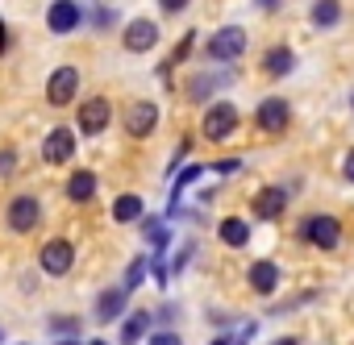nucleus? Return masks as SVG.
<instances>
[{
  "mask_svg": "<svg viewBox=\"0 0 354 345\" xmlns=\"http://www.w3.org/2000/svg\"><path fill=\"white\" fill-rule=\"evenodd\" d=\"M296 237L300 241H308V246H317V250H337L342 246V221L337 217H308L300 229H296Z\"/></svg>",
  "mask_w": 354,
  "mask_h": 345,
  "instance_id": "obj_4",
  "label": "nucleus"
},
{
  "mask_svg": "<svg viewBox=\"0 0 354 345\" xmlns=\"http://www.w3.org/2000/svg\"><path fill=\"white\" fill-rule=\"evenodd\" d=\"M213 170H217V175H238V170H242V158H221Z\"/></svg>",
  "mask_w": 354,
  "mask_h": 345,
  "instance_id": "obj_30",
  "label": "nucleus"
},
{
  "mask_svg": "<svg viewBox=\"0 0 354 345\" xmlns=\"http://www.w3.org/2000/svg\"><path fill=\"white\" fill-rule=\"evenodd\" d=\"M225 83H230V75H192L188 79V100L201 104V100L213 96V88H225Z\"/></svg>",
  "mask_w": 354,
  "mask_h": 345,
  "instance_id": "obj_22",
  "label": "nucleus"
},
{
  "mask_svg": "<svg viewBox=\"0 0 354 345\" xmlns=\"http://www.w3.org/2000/svg\"><path fill=\"white\" fill-rule=\"evenodd\" d=\"M259 67H263V75H267V79H283V75H292V71H296V50H292V46H283V42H279V46H267Z\"/></svg>",
  "mask_w": 354,
  "mask_h": 345,
  "instance_id": "obj_14",
  "label": "nucleus"
},
{
  "mask_svg": "<svg viewBox=\"0 0 354 345\" xmlns=\"http://www.w3.org/2000/svg\"><path fill=\"white\" fill-rule=\"evenodd\" d=\"M50 333H55V337H63V333H67V341H75V333H80V320H75V316H67V320L59 316V320H50Z\"/></svg>",
  "mask_w": 354,
  "mask_h": 345,
  "instance_id": "obj_26",
  "label": "nucleus"
},
{
  "mask_svg": "<svg viewBox=\"0 0 354 345\" xmlns=\"http://www.w3.org/2000/svg\"><path fill=\"white\" fill-rule=\"evenodd\" d=\"M188 5H192V0H158V9H162L167 17H175V13H184Z\"/></svg>",
  "mask_w": 354,
  "mask_h": 345,
  "instance_id": "obj_29",
  "label": "nucleus"
},
{
  "mask_svg": "<svg viewBox=\"0 0 354 345\" xmlns=\"http://www.w3.org/2000/svg\"><path fill=\"white\" fill-rule=\"evenodd\" d=\"M246 283H250L254 295H275V287H279V266H275L271 258H259V262L246 270Z\"/></svg>",
  "mask_w": 354,
  "mask_h": 345,
  "instance_id": "obj_17",
  "label": "nucleus"
},
{
  "mask_svg": "<svg viewBox=\"0 0 354 345\" xmlns=\"http://www.w3.org/2000/svg\"><path fill=\"white\" fill-rule=\"evenodd\" d=\"M238 125H242V117H238V108L230 100H213L205 108V117H201V133L209 141H230L238 133Z\"/></svg>",
  "mask_w": 354,
  "mask_h": 345,
  "instance_id": "obj_2",
  "label": "nucleus"
},
{
  "mask_svg": "<svg viewBox=\"0 0 354 345\" xmlns=\"http://www.w3.org/2000/svg\"><path fill=\"white\" fill-rule=\"evenodd\" d=\"M158 129V104L154 100H133L125 108V133L129 137H150Z\"/></svg>",
  "mask_w": 354,
  "mask_h": 345,
  "instance_id": "obj_12",
  "label": "nucleus"
},
{
  "mask_svg": "<svg viewBox=\"0 0 354 345\" xmlns=\"http://www.w3.org/2000/svg\"><path fill=\"white\" fill-rule=\"evenodd\" d=\"M92 345H109V341H104V337H96V341H92Z\"/></svg>",
  "mask_w": 354,
  "mask_h": 345,
  "instance_id": "obj_36",
  "label": "nucleus"
},
{
  "mask_svg": "<svg viewBox=\"0 0 354 345\" xmlns=\"http://www.w3.org/2000/svg\"><path fill=\"white\" fill-rule=\"evenodd\" d=\"M342 175H346V184H354V150H350L346 162H342Z\"/></svg>",
  "mask_w": 354,
  "mask_h": 345,
  "instance_id": "obj_31",
  "label": "nucleus"
},
{
  "mask_svg": "<svg viewBox=\"0 0 354 345\" xmlns=\"http://www.w3.org/2000/svg\"><path fill=\"white\" fill-rule=\"evenodd\" d=\"M146 345H184V337L175 333V328H158V333H150Z\"/></svg>",
  "mask_w": 354,
  "mask_h": 345,
  "instance_id": "obj_27",
  "label": "nucleus"
},
{
  "mask_svg": "<svg viewBox=\"0 0 354 345\" xmlns=\"http://www.w3.org/2000/svg\"><path fill=\"white\" fill-rule=\"evenodd\" d=\"M38 221H42V204H38V196H13L9 200V208H5V225H9V233H17V237H26V233H34L38 229Z\"/></svg>",
  "mask_w": 354,
  "mask_h": 345,
  "instance_id": "obj_3",
  "label": "nucleus"
},
{
  "mask_svg": "<svg viewBox=\"0 0 354 345\" xmlns=\"http://www.w3.org/2000/svg\"><path fill=\"white\" fill-rule=\"evenodd\" d=\"M213 345H230V337H217V341H213Z\"/></svg>",
  "mask_w": 354,
  "mask_h": 345,
  "instance_id": "obj_35",
  "label": "nucleus"
},
{
  "mask_svg": "<svg viewBox=\"0 0 354 345\" xmlns=\"http://www.w3.org/2000/svg\"><path fill=\"white\" fill-rule=\"evenodd\" d=\"M308 21H313L317 30H333V26L342 21V5H337V0H317L313 13H308Z\"/></svg>",
  "mask_w": 354,
  "mask_h": 345,
  "instance_id": "obj_23",
  "label": "nucleus"
},
{
  "mask_svg": "<svg viewBox=\"0 0 354 345\" xmlns=\"http://www.w3.org/2000/svg\"><path fill=\"white\" fill-rule=\"evenodd\" d=\"M271 345H300V337H279V341H271Z\"/></svg>",
  "mask_w": 354,
  "mask_h": 345,
  "instance_id": "obj_34",
  "label": "nucleus"
},
{
  "mask_svg": "<svg viewBox=\"0 0 354 345\" xmlns=\"http://www.w3.org/2000/svg\"><path fill=\"white\" fill-rule=\"evenodd\" d=\"M109 121H113L109 96H88V100L80 104V112H75V125H80V133H88V137H100V133L109 129Z\"/></svg>",
  "mask_w": 354,
  "mask_h": 345,
  "instance_id": "obj_6",
  "label": "nucleus"
},
{
  "mask_svg": "<svg viewBox=\"0 0 354 345\" xmlns=\"http://www.w3.org/2000/svg\"><path fill=\"white\" fill-rule=\"evenodd\" d=\"M192 42H196V34H184L180 38V46L171 50V59H167V67H162V75L171 71V67H180V63H188V55H192Z\"/></svg>",
  "mask_w": 354,
  "mask_h": 345,
  "instance_id": "obj_25",
  "label": "nucleus"
},
{
  "mask_svg": "<svg viewBox=\"0 0 354 345\" xmlns=\"http://www.w3.org/2000/svg\"><path fill=\"white\" fill-rule=\"evenodd\" d=\"M246 46H250V38H246V30H242V26H221V30L209 38L205 55H209V63L230 67V63H238V59L246 55Z\"/></svg>",
  "mask_w": 354,
  "mask_h": 345,
  "instance_id": "obj_1",
  "label": "nucleus"
},
{
  "mask_svg": "<svg viewBox=\"0 0 354 345\" xmlns=\"http://www.w3.org/2000/svg\"><path fill=\"white\" fill-rule=\"evenodd\" d=\"M125 308H129V291L125 287H109V291H100L96 295V324H113L117 316H125Z\"/></svg>",
  "mask_w": 354,
  "mask_h": 345,
  "instance_id": "obj_15",
  "label": "nucleus"
},
{
  "mask_svg": "<svg viewBox=\"0 0 354 345\" xmlns=\"http://www.w3.org/2000/svg\"><path fill=\"white\" fill-rule=\"evenodd\" d=\"M146 270H150V254H138V258L125 266V283H121V287H125V291H138L142 279H146Z\"/></svg>",
  "mask_w": 354,
  "mask_h": 345,
  "instance_id": "obj_24",
  "label": "nucleus"
},
{
  "mask_svg": "<svg viewBox=\"0 0 354 345\" xmlns=\"http://www.w3.org/2000/svg\"><path fill=\"white\" fill-rule=\"evenodd\" d=\"M250 208H254V217H259V221H279V217L288 213V192H283V188H275V184H271V188H259Z\"/></svg>",
  "mask_w": 354,
  "mask_h": 345,
  "instance_id": "obj_13",
  "label": "nucleus"
},
{
  "mask_svg": "<svg viewBox=\"0 0 354 345\" xmlns=\"http://www.w3.org/2000/svg\"><path fill=\"white\" fill-rule=\"evenodd\" d=\"M75 92H80V71H75L71 63L55 67L50 79H46V104H50V108H67V104L75 100Z\"/></svg>",
  "mask_w": 354,
  "mask_h": 345,
  "instance_id": "obj_5",
  "label": "nucleus"
},
{
  "mask_svg": "<svg viewBox=\"0 0 354 345\" xmlns=\"http://www.w3.org/2000/svg\"><path fill=\"white\" fill-rule=\"evenodd\" d=\"M13 170H17V150L5 146V150H0V175H13Z\"/></svg>",
  "mask_w": 354,
  "mask_h": 345,
  "instance_id": "obj_28",
  "label": "nucleus"
},
{
  "mask_svg": "<svg viewBox=\"0 0 354 345\" xmlns=\"http://www.w3.org/2000/svg\"><path fill=\"white\" fill-rule=\"evenodd\" d=\"M121 46H125L129 55H150V50L158 46V26H154L150 17H133V21L125 26V34H121Z\"/></svg>",
  "mask_w": 354,
  "mask_h": 345,
  "instance_id": "obj_9",
  "label": "nucleus"
},
{
  "mask_svg": "<svg viewBox=\"0 0 354 345\" xmlns=\"http://www.w3.org/2000/svg\"><path fill=\"white\" fill-rule=\"evenodd\" d=\"M5 50H9V26L0 21V55H5Z\"/></svg>",
  "mask_w": 354,
  "mask_h": 345,
  "instance_id": "obj_32",
  "label": "nucleus"
},
{
  "mask_svg": "<svg viewBox=\"0 0 354 345\" xmlns=\"http://www.w3.org/2000/svg\"><path fill=\"white\" fill-rule=\"evenodd\" d=\"M0 345H5V328H0Z\"/></svg>",
  "mask_w": 354,
  "mask_h": 345,
  "instance_id": "obj_38",
  "label": "nucleus"
},
{
  "mask_svg": "<svg viewBox=\"0 0 354 345\" xmlns=\"http://www.w3.org/2000/svg\"><path fill=\"white\" fill-rule=\"evenodd\" d=\"M84 26V13H80V5L75 0H50V9H46V30L50 34H75Z\"/></svg>",
  "mask_w": 354,
  "mask_h": 345,
  "instance_id": "obj_11",
  "label": "nucleus"
},
{
  "mask_svg": "<svg viewBox=\"0 0 354 345\" xmlns=\"http://www.w3.org/2000/svg\"><path fill=\"white\" fill-rule=\"evenodd\" d=\"M55 345H80V341H55Z\"/></svg>",
  "mask_w": 354,
  "mask_h": 345,
  "instance_id": "obj_37",
  "label": "nucleus"
},
{
  "mask_svg": "<svg viewBox=\"0 0 354 345\" xmlns=\"http://www.w3.org/2000/svg\"><path fill=\"white\" fill-rule=\"evenodd\" d=\"M205 170H209V162H188L180 175H175V184H171V204H180V196H184L201 175H205Z\"/></svg>",
  "mask_w": 354,
  "mask_h": 345,
  "instance_id": "obj_21",
  "label": "nucleus"
},
{
  "mask_svg": "<svg viewBox=\"0 0 354 345\" xmlns=\"http://www.w3.org/2000/svg\"><path fill=\"white\" fill-rule=\"evenodd\" d=\"M217 237H221L230 250H242V246L250 241V225H246L242 217H225V221L217 225Z\"/></svg>",
  "mask_w": 354,
  "mask_h": 345,
  "instance_id": "obj_19",
  "label": "nucleus"
},
{
  "mask_svg": "<svg viewBox=\"0 0 354 345\" xmlns=\"http://www.w3.org/2000/svg\"><path fill=\"white\" fill-rule=\"evenodd\" d=\"M71 158H75V133H71L67 125H55V129L46 133V141H42V162L67 166Z\"/></svg>",
  "mask_w": 354,
  "mask_h": 345,
  "instance_id": "obj_10",
  "label": "nucleus"
},
{
  "mask_svg": "<svg viewBox=\"0 0 354 345\" xmlns=\"http://www.w3.org/2000/svg\"><path fill=\"white\" fill-rule=\"evenodd\" d=\"M254 125H259L263 133H283V129L292 125V108H288V100H283V96H267V100H259V108H254Z\"/></svg>",
  "mask_w": 354,
  "mask_h": 345,
  "instance_id": "obj_8",
  "label": "nucleus"
},
{
  "mask_svg": "<svg viewBox=\"0 0 354 345\" xmlns=\"http://www.w3.org/2000/svg\"><path fill=\"white\" fill-rule=\"evenodd\" d=\"M254 5H259V9H267V13H275V9L283 5V0H254Z\"/></svg>",
  "mask_w": 354,
  "mask_h": 345,
  "instance_id": "obj_33",
  "label": "nucleus"
},
{
  "mask_svg": "<svg viewBox=\"0 0 354 345\" xmlns=\"http://www.w3.org/2000/svg\"><path fill=\"white\" fill-rule=\"evenodd\" d=\"M142 217H146V204H142V196H138V192L117 196V204H113V221H117V225H138Z\"/></svg>",
  "mask_w": 354,
  "mask_h": 345,
  "instance_id": "obj_18",
  "label": "nucleus"
},
{
  "mask_svg": "<svg viewBox=\"0 0 354 345\" xmlns=\"http://www.w3.org/2000/svg\"><path fill=\"white\" fill-rule=\"evenodd\" d=\"M350 108H354V92H350Z\"/></svg>",
  "mask_w": 354,
  "mask_h": 345,
  "instance_id": "obj_39",
  "label": "nucleus"
},
{
  "mask_svg": "<svg viewBox=\"0 0 354 345\" xmlns=\"http://www.w3.org/2000/svg\"><path fill=\"white\" fill-rule=\"evenodd\" d=\"M146 328H150V312H129L125 320H121V345H138V341H146Z\"/></svg>",
  "mask_w": 354,
  "mask_h": 345,
  "instance_id": "obj_20",
  "label": "nucleus"
},
{
  "mask_svg": "<svg viewBox=\"0 0 354 345\" xmlns=\"http://www.w3.org/2000/svg\"><path fill=\"white\" fill-rule=\"evenodd\" d=\"M67 200L71 204H88L96 192H100V179H96V170H88V166H80V170H71V175H67Z\"/></svg>",
  "mask_w": 354,
  "mask_h": 345,
  "instance_id": "obj_16",
  "label": "nucleus"
},
{
  "mask_svg": "<svg viewBox=\"0 0 354 345\" xmlns=\"http://www.w3.org/2000/svg\"><path fill=\"white\" fill-rule=\"evenodd\" d=\"M38 266L50 275V279H63L71 266H75V246L67 237H50L42 250H38Z\"/></svg>",
  "mask_w": 354,
  "mask_h": 345,
  "instance_id": "obj_7",
  "label": "nucleus"
}]
</instances>
